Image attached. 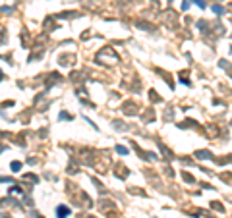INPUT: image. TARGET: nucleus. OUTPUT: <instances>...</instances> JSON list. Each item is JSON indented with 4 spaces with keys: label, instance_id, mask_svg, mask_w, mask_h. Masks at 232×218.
<instances>
[{
    "label": "nucleus",
    "instance_id": "obj_1",
    "mask_svg": "<svg viewBox=\"0 0 232 218\" xmlns=\"http://www.w3.org/2000/svg\"><path fill=\"white\" fill-rule=\"evenodd\" d=\"M68 214H70V209L64 207V205H60V207H58V218H66Z\"/></svg>",
    "mask_w": 232,
    "mask_h": 218
},
{
    "label": "nucleus",
    "instance_id": "obj_2",
    "mask_svg": "<svg viewBox=\"0 0 232 218\" xmlns=\"http://www.w3.org/2000/svg\"><path fill=\"white\" fill-rule=\"evenodd\" d=\"M116 151H118L120 154H128V149H126V147H120V145L116 147Z\"/></svg>",
    "mask_w": 232,
    "mask_h": 218
},
{
    "label": "nucleus",
    "instance_id": "obj_3",
    "mask_svg": "<svg viewBox=\"0 0 232 218\" xmlns=\"http://www.w3.org/2000/svg\"><path fill=\"white\" fill-rule=\"evenodd\" d=\"M213 12H215V14H218V16H221V14H223V8H221V6H213Z\"/></svg>",
    "mask_w": 232,
    "mask_h": 218
},
{
    "label": "nucleus",
    "instance_id": "obj_4",
    "mask_svg": "<svg viewBox=\"0 0 232 218\" xmlns=\"http://www.w3.org/2000/svg\"><path fill=\"white\" fill-rule=\"evenodd\" d=\"M194 2H195V4H197V6H199V8H201V10H203V8H205V2H203V0H194Z\"/></svg>",
    "mask_w": 232,
    "mask_h": 218
}]
</instances>
